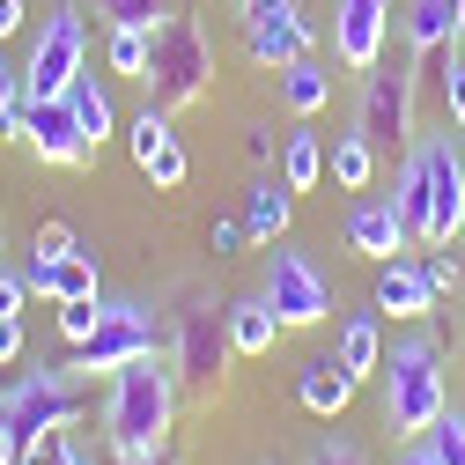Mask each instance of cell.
I'll use <instances>...</instances> for the list:
<instances>
[{
  "label": "cell",
  "mask_w": 465,
  "mask_h": 465,
  "mask_svg": "<svg viewBox=\"0 0 465 465\" xmlns=\"http://www.w3.org/2000/svg\"><path fill=\"white\" fill-rule=\"evenodd\" d=\"M178 370H163L155 355L126 362L111 377V399H104V436H111V458H155L170 450V421H178Z\"/></svg>",
  "instance_id": "cell-1"
},
{
  "label": "cell",
  "mask_w": 465,
  "mask_h": 465,
  "mask_svg": "<svg viewBox=\"0 0 465 465\" xmlns=\"http://www.w3.org/2000/svg\"><path fill=\"white\" fill-rule=\"evenodd\" d=\"M384 429L399 436V443H414V436H429V421L443 414V347L429 340V332H406L391 355H384Z\"/></svg>",
  "instance_id": "cell-2"
},
{
  "label": "cell",
  "mask_w": 465,
  "mask_h": 465,
  "mask_svg": "<svg viewBox=\"0 0 465 465\" xmlns=\"http://www.w3.org/2000/svg\"><path fill=\"white\" fill-rule=\"evenodd\" d=\"M207 82H214V45H207V30H200L193 15H163V23L148 30V74H141L148 104L185 111V104L207 96Z\"/></svg>",
  "instance_id": "cell-3"
},
{
  "label": "cell",
  "mask_w": 465,
  "mask_h": 465,
  "mask_svg": "<svg viewBox=\"0 0 465 465\" xmlns=\"http://www.w3.org/2000/svg\"><path fill=\"white\" fill-rule=\"evenodd\" d=\"M0 421H8L23 443H52L67 421H82V384H74V370L37 362V370H23L15 384H0Z\"/></svg>",
  "instance_id": "cell-4"
},
{
  "label": "cell",
  "mask_w": 465,
  "mask_h": 465,
  "mask_svg": "<svg viewBox=\"0 0 465 465\" xmlns=\"http://www.w3.org/2000/svg\"><path fill=\"white\" fill-rule=\"evenodd\" d=\"M82 74H89V30L74 15V0H60V8L37 23V45L23 60V96H67Z\"/></svg>",
  "instance_id": "cell-5"
},
{
  "label": "cell",
  "mask_w": 465,
  "mask_h": 465,
  "mask_svg": "<svg viewBox=\"0 0 465 465\" xmlns=\"http://www.w3.org/2000/svg\"><path fill=\"white\" fill-rule=\"evenodd\" d=\"M355 134L370 148H391L414 134V52H399V60H377L362 74V104H355Z\"/></svg>",
  "instance_id": "cell-6"
},
{
  "label": "cell",
  "mask_w": 465,
  "mask_h": 465,
  "mask_svg": "<svg viewBox=\"0 0 465 465\" xmlns=\"http://www.w3.org/2000/svg\"><path fill=\"white\" fill-rule=\"evenodd\" d=\"M259 296L273 303V318H281L288 332H303V325H325V318H332V281L318 273L311 252H288V244L266 252V288H259Z\"/></svg>",
  "instance_id": "cell-7"
},
{
  "label": "cell",
  "mask_w": 465,
  "mask_h": 465,
  "mask_svg": "<svg viewBox=\"0 0 465 465\" xmlns=\"http://www.w3.org/2000/svg\"><path fill=\"white\" fill-rule=\"evenodd\" d=\"M141 355H155V318H148V303H104V318H96V332L89 340H74V377H119L126 362H141Z\"/></svg>",
  "instance_id": "cell-8"
},
{
  "label": "cell",
  "mask_w": 465,
  "mask_h": 465,
  "mask_svg": "<svg viewBox=\"0 0 465 465\" xmlns=\"http://www.w3.org/2000/svg\"><path fill=\"white\" fill-rule=\"evenodd\" d=\"M229 355H237V347H229V318H222L207 296H193V303L178 311V384H185L193 399H214Z\"/></svg>",
  "instance_id": "cell-9"
},
{
  "label": "cell",
  "mask_w": 465,
  "mask_h": 465,
  "mask_svg": "<svg viewBox=\"0 0 465 465\" xmlns=\"http://www.w3.org/2000/svg\"><path fill=\"white\" fill-rule=\"evenodd\" d=\"M421 170H429V244H458L465 237V148L443 134L421 141Z\"/></svg>",
  "instance_id": "cell-10"
},
{
  "label": "cell",
  "mask_w": 465,
  "mask_h": 465,
  "mask_svg": "<svg viewBox=\"0 0 465 465\" xmlns=\"http://www.w3.org/2000/svg\"><path fill=\"white\" fill-rule=\"evenodd\" d=\"M311 45H318V30H311V15L296 8V0H252L244 8V52L259 67L281 74V67H296Z\"/></svg>",
  "instance_id": "cell-11"
},
{
  "label": "cell",
  "mask_w": 465,
  "mask_h": 465,
  "mask_svg": "<svg viewBox=\"0 0 465 465\" xmlns=\"http://www.w3.org/2000/svg\"><path fill=\"white\" fill-rule=\"evenodd\" d=\"M15 141H23L37 163H60V170L89 163V134L74 126L67 96H23V111H15Z\"/></svg>",
  "instance_id": "cell-12"
},
{
  "label": "cell",
  "mask_w": 465,
  "mask_h": 465,
  "mask_svg": "<svg viewBox=\"0 0 465 465\" xmlns=\"http://www.w3.org/2000/svg\"><path fill=\"white\" fill-rule=\"evenodd\" d=\"M391 45V0H332V60L347 74H370Z\"/></svg>",
  "instance_id": "cell-13"
},
{
  "label": "cell",
  "mask_w": 465,
  "mask_h": 465,
  "mask_svg": "<svg viewBox=\"0 0 465 465\" xmlns=\"http://www.w3.org/2000/svg\"><path fill=\"white\" fill-rule=\"evenodd\" d=\"M126 148H134V163H141V178L155 185V193H178L185 185V148H178V126H170V111L163 104H148L141 119L126 126Z\"/></svg>",
  "instance_id": "cell-14"
},
{
  "label": "cell",
  "mask_w": 465,
  "mask_h": 465,
  "mask_svg": "<svg viewBox=\"0 0 465 465\" xmlns=\"http://www.w3.org/2000/svg\"><path fill=\"white\" fill-rule=\"evenodd\" d=\"M347 244H355L362 259H399L406 244H414V229H406L399 222V207L391 200H355V207H347Z\"/></svg>",
  "instance_id": "cell-15"
},
{
  "label": "cell",
  "mask_w": 465,
  "mask_h": 465,
  "mask_svg": "<svg viewBox=\"0 0 465 465\" xmlns=\"http://www.w3.org/2000/svg\"><path fill=\"white\" fill-rule=\"evenodd\" d=\"M23 288L45 303H89L96 296V259L89 252H67V259H30L23 266Z\"/></svg>",
  "instance_id": "cell-16"
},
{
  "label": "cell",
  "mask_w": 465,
  "mask_h": 465,
  "mask_svg": "<svg viewBox=\"0 0 465 465\" xmlns=\"http://www.w3.org/2000/svg\"><path fill=\"white\" fill-rule=\"evenodd\" d=\"M296 399L311 406L318 421H340V414H347V399H355V377H347L340 355H311V362L296 370Z\"/></svg>",
  "instance_id": "cell-17"
},
{
  "label": "cell",
  "mask_w": 465,
  "mask_h": 465,
  "mask_svg": "<svg viewBox=\"0 0 465 465\" xmlns=\"http://www.w3.org/2000/svg\"><path fill=\"white\" fill-rule=\"evenodd\" d=\"M377 311L391 318H429L436 311V281L421 266H406V259H384L377 266Z\"/></svg>",
  "instance_id": "cell-18"
},
{
  "label": "cell",
  "mask_w": 465,
  "mask_h": 465,
  "mask_svg": "<svg viewBox=\"0 0 465 465\" xmlns=\"http://www.w3.org/2000/svg\"><path fill=\"white\" fill-rule=\"evenodd\" d=\"M288 222H296V185H288V178H252V193H244V229H252L259 244H281Z\"/></svg>",
  "instance_id": "cell-19"
},
{
  "label": "cell",
  "mask_w": 465,
  "mask_h": 465,
  "mask_svg": "<svg viewBox=\"0 0 465 465\" xmlns=\"http://www.w3.org/2000/svg\"><path fill=\"white\" fill-rule=\"evenodd\" d=\"M406 52L414 60H443V52L458 45V15H450V0H406Z\"/></svg>",
  "instance_id": "cell-20"
},
{
  "label": "cell",
  "mask_w": 465,
  "mask_h": 465,
  "mask_svg": "<svg viewBox=\"0 0 465 465\" xmlns=\"http://www.w3.org/2000/svg\"><path fill=\"white\" fill-rule=\"evenodd\" d=\"M222 318H229V347H237V355H273V340L288 332V325L273 318L266 296H237V303H222Z\"/></svg>",
  "instance_id": "cell-21"
},
{
  "label": "cell",
  "mask_w": 465,
  "mask_h": 465,
  "mask_svg": "<svg viewBox=\"0 0 465 465\" xmlns=\"http://www.w3.org/2000/svg\"><path fill=\"white\" fill-rule=\"evenodd\" d=\"M332 355L347 362V377H377L384 370V325H377V311H355V318H340V347Z\"/></svg>",
  "instance_id": "cell-22"
},
{
  "label": "cell",
  "mask_w": 465,
  "mask_h": 465,
  "mask_svg": "<svg viewBox=\"0 0 465 465\" xmlns=\"http://www.w3.org/2000/svg\"><path fill=\"white\" fill-rule=\"evenodd\" d=\"M67 111H74V126L89 134V148H104L111 134H119V104H111V89H104L96 74H82V82L67 89Z\"/></svg>",
  "instance_id": "cell-23"
},
{
  "label": "cell",
  "mask_w": 465,
  "mask_h": 465,
  "mask_svg": "<svg viewBox=\"0 0 465 465\" xmlns=\"http://www.w3.org/2000/svg\"><path fill=\"white\" fill-rule=\"evenodd\" d=\"M281 104L296 111V119H311V111H325V104H332V74L311 60V52H303L296 67H281Z\"/></svg>",
  "instance_id": "cell-24"
},
{
  "label": "cell",
  "mask_w": 465,
  "mask_h": 465,
  "mask_svg": "<svg viewBox=\"0 0 465 465\" xmlns=\"http://www.w3.org/2000/svg\"><path fill=\"white\" fill-rule=\"evenodd\" d=\"M391 207H399V222L429 244V170H421V148L399 163V178H391Z\"/></svg>",
  "instance_id": "cell-25"
},
{
  "label": "cell",
  "mask_w": 465,
  "mask_h": 465,
  "mask_svg": "<svg viewBox=\"0 0 465 465\" xmlns=\"http://www.w3.org/2000/svg\"><path fill=\"white\" fill-rule=\"evenodd\" d=\"M325 170H332L340 193H370V178H377V148H370L362 134H340L332 155H325Z\"/></svg>",
  "instance_id": "cell-26"
},
{
  "label": "cell",
  "mask_w": 465,
  "mask_h": 465,
  "mask_svg": "<svg viewBox=\"0 0 465 465\" xmlns=\"http://www.w3.org/2000/svg\"><path fill=\"white\" fill-rule=\"evenodd\" d=\"M281 178H288V185H296V193H311V185L325 178V141H318L311 126L281 141Z\"/></svg>",
  "instance_id": "cell-27"
},
{
  "label": "cell",
  "mask_w": 465,
  "mask_h": 465,
  "mask_svg": "<svg viewBox=\"0 0 465 465\" xmlns=\"http://www.w3.org/2000/svg\"><path fill=\"white\" fill-rule=\"evenodd\" d=\"M104 67L141 82V74H148V30H111V37H104Z\"/></svg>",
  "instance_id": "cell-28"
},
{
  "label": "cell",
  "mask_w": 465,
  "mask_h": 465,
  "mask_svg": "<svg viewBox=\"0 0 465 465\" xmlns=\"http://www.w3.org/2000/svg\"><path fill=\"white\" fill-rule=\"evenodd\" d=\"M96 15H104L111 30H155V23L170 15V0H96Z\"/></svg>",
  "instance_id": "cell-29"
},
{
  "label": "cell",
  "mask_w": 465,
  "mask_h": 465,
  "mask_svg": "<svg viewBox=\"0 0 465 465\" xmlns=\"http://www.w3.org/2000/svg\"><path fill=\"white\" fill-rule=\"evenodd\" d=\"M443 465H465V414H458V406H443V414L429 421V436H421Z\"/></svg>",
  "instance_id": "cell-30"
},
{
  "label": "cell",
  "mask_w": 465,
  "mask_h": 465,
  "mask_svg": "<svg viewBox=\"0 0 465 465\" xmlns=\"http://www.w3.org/2000/svg\"><path fill=\"white\" fill-rule=\"evenodd\" d=\"M436 82H443V104H450V126L465 134V52H458V45L436 60Z\"/></svg>",
  "instance_id": "cell-31"
},
{
  "label": "cell",
  "mask_w": 465,
  "mask_h": 465,
  "mask_svg": "<svg viewBox=\"0 0 465 465\" xmlns=\"http://www.w3.org/2000/svg\"><path fill=\"white\" fill-rule=\"evenodd\" d=\"M303 465H370V458H362V443H347V436H318Z\"/></svg>",
  "instance_id": "cell-32"
},
{
  "label": "cell",
  "mask_w": 465,
  "mask_h": 465,
  "mask_svg": "<svg viewBox=\"0 0 465 465\" xmlns=\"http://www.w3.org/2000/svg\"><path fill=\"white\" fill-rule=\"evenodd\" d=\"M96 318H104V303H96V296H89V303H60V332H67V340H89V332H96Z\"/></svg>",
  "instance_id": "cell-33"
},
{
  "label": "cell",
  "mask_w": 465,
  "mask_h": 465,
  "mask_svg": "<svg viewBox=\"0 0 465 465\" xmlns=\"http://www.w3.org/2000/svg\"><path fill=\"white\" fill-rule=\"evenodd\" d=\"M67 252H82V237H74L67 222H45L37 229V259H67Z\"/></svg>",
  "instance_id": "cell-34"
},
{
  "label": "cell",
  "mask_w": 465,
  "mask_h": 465,
  "mask_svg": "<svg viewBox=\"0 0 465 465\" xmlns=\"http://www.w3.org/2000/svg\"><path fill=\"white\" fill-rule=\"evenodd\" d=\"M15 111H23V74H8V67H0V141L15 134Z\"/></svg>",
  "instance_id": "cell-35"
},
{
  "label": "cell",
  "mask_w": 465,
  "mask_h": 465,
  "mask_svg": "<svg viewBox=\"0 0 465 465\" xmlns=\"http://www.w3.org/2000/svg\"><path fill=\"white\" fill-rule=\"evenodd\" d=\"M30 303V288H23V273H8V266H0V318H15Z\"/></svg>",
  "instance_id": "cell-36"
},
{
  "label": "cell",
  "mask_w": 465,
  "mask_h": 465,
  "mask_svg": "<svg viewBox=\"0 0 465 465\" xmlns=\"http://www.w3.org/2000/svg\"><path fill=\"white\" fill-rule=\"evenodd\" d=\"M244 237H252V229H244V222H214V259H229V252H237Z\"/></svg>",
  "instance_id": "cell-37"
},
{
  "label": "cell",
  "mask_w": 465,
  "mask_h": 465,
  "mask_svg": "<svg viewBox=\"0 0 465 465\" xmlns=\"http://www.w3.org/2000/svg\"><path fill=\"white\" fill-rule=\"evenodd\" d=\"M15 355H23V311L0 318V362H15Z\"/></svg>",
  "instance_id": "cell-38"
},
{
  "label": "cell",
  "mask_w": 465,
  "mask_h": 465,
  "mask_svg": "<svg viewBox=\"0 0 465 465\" xmlns=\"http://www.w3.org/2000/svg\"><path fill=\"white\" fill-rule=\"evenodd\" d=\"M421 273H429V281H436V296H443V288H458V259H429V266H421Z\"/></svg>",
  "instance_id": "cell-39"
},
{
  "label": "cell",
  "mask_w": 465,
  "mask_h": 465,
  "mask_svg": "<svg viewBox=\"0 0 465 465\" xmlns=\"http://www.w3.org/2000/svg\"><path fill=\"white\" fill-rule=\"evenodd\" d=\"M15 465H60V443H23Z\"/></svg>",
  "instance_id": "cell-40"
},
{
  "label": "cell",
  "mask_w": 465,
  "mask_h": 465,
  "mask_svg": "<svg viewBox=\"0 0 465 465\" xmlns=\"http://www.w3.org/2000/svg\"><path fill=\"white\" fill-rule=\"evenodd\" d=\"M23 30V0H0V37H15Z\"/></svg>",
  "instance_id": "cell-41"
},
{
  "label": "cell",
  "mask_w": 465,
  "mask_h": 465,
  "mask_svg": "<svg viewBox=\"0 0 465 465\" xmlns=\"http://www.w3.org/2000/svg\"><path fill=\"white\" fill-rule=\"evenodd\" d=\"M399 465H443V458H436V450H429V443L414 436V443H406V458H399Z\"/></svg>",
  "instance_id": "cell-42"
},
{
  "label": "cell",
  "mask_w": 465,
  "mask_h": 465,
  "mask_svg": "<svg viewBox=\"0 0 465 465\" xmlns=\"http://www.w3.org/2000/svg\"><path fill=\"white\" fill-rule=\"evenodd\" d=\"M111 465H178L170 450H155V458H111Z\"/></svg>",
  "instance_id": "cell-43"
},
{
  "label": "cell",
  "mask_w": 465,
  "mask_h": 465,
  "mask_svg": "<svg viewBox=\"0 0 465 465\" xmlns=\"http://www.w3.org/2000/svg\"><path fill=\"white\" fill-rule=\"evenodd\" d=\"M450 15H458V45H465V0H450Z\"/></svg>",
  "instance_id": "cell-44"
},
{
  "label": "cell",
  "mask_w": 465,
  "mask_h": 465,
  "mask_svg": "<svg viewBox=\"0 0 465 465\" xmlns=\"http://www.w3.org/2000/svg\"><path fill=\"white\" fill-rule=\"evenodd\" d=\"M60 465H89V458H74V450H67V443H60Z\"/></svg>",
  "instance_id": "cell-45"
},
{
  "label": "cell",
  "mask_w": 465,
  "mask_h": 465,
  "mask_svg": "<svg viewBox=\"0 0 465 465\" xmlns=\"http://www.w3.org/2000/svg\"><path fill=\"white\" fill-rule=\"evenodd\" d=\"M237 8H252V0H237Z\"/></svg>",
  "instance_id": "cell-46"
},
{
  "label": "cell",
  "mask_w": 465,
  "mask_h": 465,
  "mask_svg": "<svg viewBox=\"0 0 465 465\" xmlns=\"http://www.w3.org/2000/svg\"><path fill=\"white\" fill-rule=\"evenodd\" d=\"M458 148H465V141H458Z\"/></svg>",
  "instance_id": "cell-47"
}]
</instances>
